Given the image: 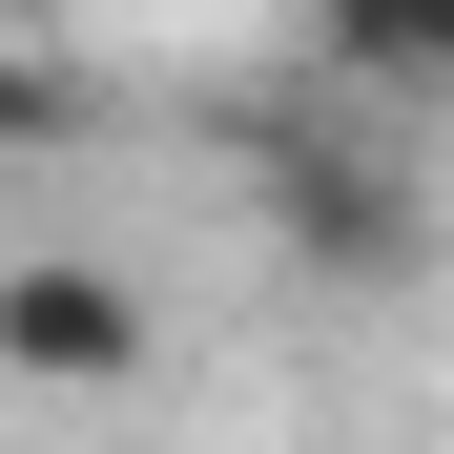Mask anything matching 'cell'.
I'll return each instance as SVG.
<instances>
[{"label":"cell","instance_id":"1","mask_svg":"<svg viewBox=\"0 0 454 454\" xmlns=\"http://www.w3.org/2000/svg\"><path fill=\"white\" fill-rule=\"evenodd\" d=\"M0 372L21 393H145V289L104 248H0Z\"/></svg>","mask_w":454,"mask_h":454},{"label":"cell","instance_id":"4","mask_svg":"<svg viewBox=\"0 0 454 454\" xmlns=\"http://www.w3.org/2000/svg\"><path fill=\"white\" fill-rule=\"evenodd\" d=\"M42 124H83V83H42V62H0V145H42Z\"/></svg>","mask_w":454,"mask_h":454},{"label":"cell","instance_id":"3","mask_svg":"<svg viewBox=\"0 0 454 454\" xmlns=\"http://www.w3.org/2000/svg\"><path fill=\"white\" fill-rule=\"evenodd\" d=\"M310 42L351 83H454V0H310Z\"/></svg>","mask_w":454,"mask_h":454},{"label":"cell","instance_id":"2","mask_svg":"<svg viewBox=\"0 0 454 454\" xmlns=\"http://www.w3.org/2000/svg\"><path fill=\"white\" fill-rule=\"evenodd\" d=\"M289 207H310L331 269H393V248H413V186H393V166H331V145H289Z\"/></svg>","mask_w":454,"mask_h":454}]
</instances>
